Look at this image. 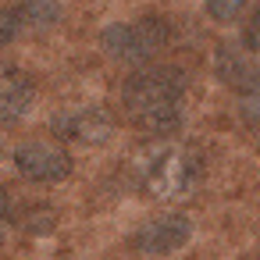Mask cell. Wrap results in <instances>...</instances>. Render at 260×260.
<instances>
[{"instance_id":"obj_7","label":"cell","mask_w":260,"mask_h":260,"mask_svg":"<svg viewBox=\"0 0 260 260\" xmlns=\"http://www.w3.org/2000/svg\"><path fill=\"white\" fill-rule=\"evenodd\" d=\"M36 79L11 61H0V128H11L22 118H29L36 104Z\"/></svg>"},{"instance_id":"obj_6","label":"cell","mask_w":260,"mask_h":260,"mask_svg":"<svg viewBox=\"0 0 260 260\" xmlns=\"http://www.w3.org/2000/svg\"><path fill=\"white\" fill-rule=\"evenodd\" d=\"M189 239H192V221H189V214L171 210V214L150 217V221L132 235V246H136V253H143V256H171V253H178Z\"/></svg>"},{"instance_id":"obj_11","label":"cell","mask_w":260,"mask_h":260,"mask_svg":"<svg viewBox=\"0 0 260 260\" xmlns=\"http://www.w3.org/2000/svg\"><path fill=\"white\" fill-rule=\"evenodd\" d=\"M18 36H22V25H18L15 8H0V50H4L8 43H15Z\"/></svg>"},{"instance_id":"obj_8","label":"cell","mask_w":260,"mask_h":260,"mask_svg":"<svg viewBox=\"0 0 260 260\" xmlns=\"http://www.w3.org/2000/svg\"><path fill=\"white\" fill-rule=\"evenodd\" d=\"M214 72L228 89H235L242 96H256V61L242 43H232V40L221 43L214 54Z\"/></svg>"},{"instance_id":"obj_5","label":"cell","mask_w":260,"mask_h":260,"mask_svg":"<svg viewBox=\"0 0 260 260\" xmlns=\"http://www.w3.org/2000/svg\"><path fill=\"white\" fill-rule=\"evenodd\" d=\"M15 168L22 178L40 182V185H54L64 182L72 175V153L61 143H47V139H29L22 146H15Z\"/></svg>"},{"instance_id":"obj_12","label":"cell","mask_w":260,"mask_h":260,"mask_svg":"<svg viewBox=\"0 0 260 260\" xmlns=\"http://www.w3.org/2000/svg\"><path fill=\"white\" fill-rule=\"evenodd\" d=\"M8 210H11V200H8V189L0 185V224L8 221Z\"/></svg>"},{"instance_id":"obj_3","label":"cell","mask_w":260,"mask_h":260,"mask_svg":"<svg viewBox=\"0 0 260 260\" xmlns=\"http://www.w3.org/2000/svg\"><path fill=\"white\" fill-rule=\"evenodd\" d=\"M203 175V157L192 146H160L139 171L143 192L150 200H178Z\"/></svg>"},{"instance_id":"obj_4","label":"cell","mask_w":260,"mask_h":260,"mask_svg":"<svg viewBox=\"0 0 260 260\" xmlns=\"http://www.w3.org/2000/svg\"><path fill=\"white\" fill-rule=\"evenodd\" d=\"M50 132L61 143H79V146H104L114 136V121L104 107L82 104V107H61L50 118Z\"/></svg>"},{"instance_id":"obj_9","label":"cell","mask_w":260,"mask_h":260,"mask_svg":"<svg viewBox=\"0 0 260 260\" xmlns=\"http://www.w3.org/2000/svg\"><path fill=\"white\" fill-rule=\"evenodd\" d=\"M15 15H18L22 29L47 32L64 18V8H61V0H22V4H15Z\"/></svg>"},{"instance_id":"obj_10","label":"cell","mask_w":260,"mask_h":260,"mask_svg":"<svg viewBox=\"0 0 260 260\" xmlns=\"http://www.w3.org/2000/svg\"><path fill=\"white\" fill-rule=\"evenodd\" d=\"M203 8L214 22H235L249 8V0H203Z\"/></svg>"},{"instance_id":"obj_2","label":"cell","mask_w":260,"mask_h":260,"mask_svg":"<svg viewBox=\"0 0 260 260\" xmlns=\"http://www.w3.org/2000/svg\"><path fill=\"white\" fill-rule=\"evenodd\" d=\"M175 40V29L164 15H143L132 22H111L100 32V47L118 64H150L153 54H160Z\"/></svg>"},{"instance_id":"obj_1","label":"cell","mask_w":260,"mask_h":260,"mask_svg":"<svg viewBox=\"0 0 260 260\" xmlns=\"http://www.w3.org/2000/svg\"><path fill=\"white\" fill-rule=\"evenodd\" d=\"M189 79L175 64H143L121 86V107L128 121L157 139H171L185 125Z\"/></svg>"}]
</instances>
